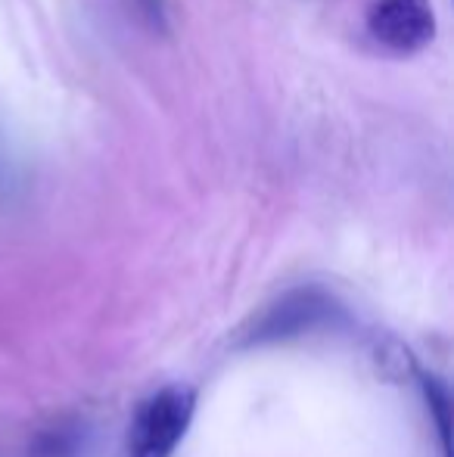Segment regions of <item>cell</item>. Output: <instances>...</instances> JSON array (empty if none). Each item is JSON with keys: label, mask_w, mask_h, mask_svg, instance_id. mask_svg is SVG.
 Instances as JSON below:
<instances>
[{"label": "cell", "mask_w": 454, "mask_h": 457, "mask_svg": "<svg viewBox=\"0 0 454 457\" xmlns=\"http://www.w3.org/2000/svg\"><path fill=\"white\" fill-rule=\"evenodd\" d=\"M196 392L184 383L162 386L134 411L128 429V457H171L194 420Z\"/></svg>", "instance_id": "obj_1"}, {"label": "cell", "mask_w": 454, "mask_h": 457, "mask_svg": "<svg viewBox=\"0 0 454 457\" xmlns=\"http://www.w3.org/2000/svg\"><path fill=\"white\" fill-rule=\"evenodd\" d=\"M340 314V305L330 299L327 293L309 287V289H293L265 305L249 327H243V345H268V343H284V339H296L302 333H311L318 327L330 324Z\"/></svg>", "instance_id": "obj_2"}, {"label": "cell", "mask_w": 454, "mask_h": 457, "mask_svg": "<svg viewBox=\"0 0 454 457\" xmlns=\"http://www.w3.org/2000/svg\"><path fill=\"white\" fill-rule=\"evenodd\" d=\"M367 37L392 56H414L436 41L433 0H374L364 16Z\"/></svg>", "instance_id": "obj_3"}, {"label": "cell", "mask_w": 454, "mask_h": 457, "mask_svg": "<svg viewBox=\"0 0 454 457\" xmlns=\"http://www.w3.org/2000/svg\"><path fill=\"white\" fill-rule=\"evenodd\" d=\"M424 395L430 404V414L436 417V433L439 445H442V457H451V404H449V389L439 383L436 377L424 379Z\"/></svg>", "instance_id": "obj_4"}]
</instances>
